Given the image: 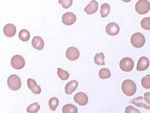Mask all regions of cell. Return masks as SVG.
<instances>
[{
    "label": "cell",
    "mask_w": 150,
    "mask_h": 113,
    "mask_svg": "<svg viewBox=\"0 0 150 113\" xmlns=\"http://www.w3.org/2000/svg\"><path fill=\"white\" fill-rule=\"evenodd\" d=\"M122 89L124 94L126 96H132L136 93V85L133 80L127 79L122 83Z\"/></svg>",
    "instance_id": "cell-1"
},
{
    "label": "cell",
    "mask_w": 150,
    "mask_h": 113,
    "mask_svg": "<svg viewBox=\"0 0 150 113\" xmlns=\"http://www.w3.org/2000/svg\"><path fill=\"white\" fill-rule=\"evenodd\" d=\"M132 45L136 48H140L144 46L146 42V39L142 34L137 32L132 36L130 39Z\"/></svg>",
    "instance_id": "cell-2"
},
{
    "label": "cell",
    "mask_w": 150,
    "mask_h": 113,
    "mask_svg": "<svg viewBox=\"0 0 150 113\" xmlns=\"http://www.w3.org/2000/svg\"><path fill=\"white\" fill-rule=\"evenodd\" d=\"M7 85L12 91H18L21 88V78L16 75H11L7 79Z\"/></svg>",
    "instance_id": "cell-3"
},
{
    "label": "cell",
    "mask_w": 150,
    "mask_h": 113,
    "mask_svg": "<svg viewBox=\"0 0 150 113\" xmlns=\"http://www.w3.org/2000/svg\"><path fill=\"white\" fill-rule=\"evenodd\" d=\"M136 11L140 15L147 14L150 10V2L147 0H139L135 6Z\"/></svg>",
    "instance_id": "cell-4"
},
{
    "label": "cell",
    "mask_w": 150,
    "mask_h": 113,
    "mask_svg": "<svg viewBox=\"0 0 150 113\" xmlns=\"http://www.w3.org/2000/svg\"><path fill=\"white\" fill-rule=\"evenodd\" d=\"M120 68L125 72H130L134 68L133 60L130 57H124L120 62Z\"/></svg>",
    "instance_id": "cell-5"
},
{
    "label": "cell",
    "mask_w": 150,
    "mask_h": 113,
    "mask_svg": "<svg viewBox=\"0 0 150 113\" xmlns=\"http://www.w3.org/2000/svg\"><path fill=\"white\" fill-rule=\"evenodd\" d=\"M25 64V59L21 55H15L11 59V64L12 67L16 70L23 69Z\"/></svg>",
    "instance_id": "cell-6"
},
{
    "label": "cell",
    "mask_w": 150,
    "mask_h": 113,
    "mask_svg": "<svg viewBox=\"0 0 150 113\" xmlns=\"http://www.w3.org/2000/svg\"><path fill=\"white\" fill-rule=\"evenodd\" d=\"M74 101L80 106H85L88 102V96L84 92H78L74 97Z\"/></svg>",
    "instance_id": "cell-7"
},
{
    "label": "cell",
    "mask_w": 150,
    "mask_h": 113,
    "mask_svg": "<svg viewBox=\"0 0 150 113\" xmlns=\"http://www.w3.org/2000/svg\"><path fill=\"white\" fill-rule=\"evenodd\" d=\"M67 58L70 61H75L80 56V52L79 50L75 47H69L66 51Z\"/></svg>",
    "instance_id": "cell-8"
},
{
    "label": "cell",
    "mask_w": 150,
    "mask_h": 113,
    "mask_svg": "<svg viewBox=\"0 0 150 113\" xmlns=\"http://www.w3.org/2000/svg\"><path fill=\"white\" fill-rule=\"evenodd\" d=\"M76 20V15L71 12H68L65 13L62 17V23L67 26H70L73 24L75 23Z\"/></svg>",
    "instance_id": "cell-9"
},
{
    "label": "cell",
    "mask_w": 150,
    "mask_h": 113,
    "mask_svg": "<svg viewBox=\"0 0 150 113\" xmlns=\"http://www.w3.org/2000/svg\"><path fill=\"white\" fill-rule=\"evenodd\" d=\"M150 66V61L146 56H141L137 63V70L143 71L147 70Z\"/></svg>",
    "instance_id": "cell-10"
},
{
    "label": "cell",
    "mask_w": 150,
    "mask_h": 113,
    "mask_svg": "<svg viewBox=\"0 0 150 113\" xmlns=\"http://www.w3.org/2000/svg\"><path fill=\"white\" fill-rule=\"evenodd\" d=\"M120 31V27L117 24L114 22L109 23L106 27V33L110 36L117 35Z\"/></svg>",
    "instance_id": "cell-11"
},
{
    "label": "cell",
    "mask_w": 150,
    "mask_h": 113,
    "mask_svg": "<svg viewBox=\"0 0 150 113\" xmlns=\"http://www.w3.org/2000/svg\"><path fill=\"white\" fill-rule=\"evenodd\" d=\"M132 104L134 105L139 107H144L146 109L150 110V104L147 103L143 97L140 96L137 98H134L131 101Z\"/></svg>",
    "instance_id": "cell-12"
},
{
    "label": "cell",
    "mask_w": 150,
    "mask_h": 113,
    "mask_svg": "<svg viewBox=\"0 0 150 113\" xmlns=\"http://www.w3.org/2000/svg\"><path fill=\"white\" fill-rule=\"evenodd\" d=\"M27 84L28 88L34 94H39L41 93V87L37 84L36 82L33 79L29 78L28 79Z\"/></svg>",
    "instance_id": "cell-13"
},
{
    "label": "cell",
    "mask_w": 150,
    "mask_h": 113,
    "mask_svg": "<svg viewBox=\"0 0 150 113\" xmlns=\"http://www.w3.org/2000/svg\"><path fill=\"white\" fill-rule=\"evenodd\" d=\"M98 7V4L96 1H92L88 5L84 8V11L88 15L95 14L97 12Z\"/></svg>",
    "instance_id": "cell-14"
},
{
    "label": "cell",
    "mask_w": 150,
    "mask_h": 113,
    "mask_svg": "<svg viewBox=\"0 0 150 113\" xmlns=\"http://www.w3.org/2000/svg\"><path fill=\"white\" fill-rule=\"evenodd\" d=\"M16 32V28L13 24H7L4 28V33L8 37H12Z\"/></svg>",
    "instance_id": "cell-15"
},
{
    "label": "cell",
    "mask_w": 150,
    "mask_h": 113,
    "mask_svg": "<svg viewBox=\"0 0 150 113\" xmlns=\"http://www.w3.org/2000/svg\"><path fill=\"white\" fill-rule=\"evenodd\" d=\"M78 82L75 80L69 82L65 87V92L67 94H72L78 88Z\"/></svg>",
    "instance_id": "cell-16"
},
{
    "label": "cell",
    "mask_w": 150,
    "mask_h": 113,
    "mask_svg": "<svg viewBox=\"0 0 150 113\" xmlns=\"http://www.w3.org/2000/svg\"><path fill=\"white\" fill-rule=\"evenodd\" d=\"M32 44L34 49L38 50H41L43 49V48H44L45 42L41 37L35 36L32 40Z\"/></svg>",
    "instance_id": "cell-17"
},
{
    "label": "cell",
    "mask_w": 150,
    "mask_h": 113,
    "mask_svg": "<svg viewBox=\"0 0 150 113\" xmlns=\"http://www.w3.org/2000/svg\"><path fill=\"white\" fill-rule=\"evenodd\" d=\"M62 113H78V109L73 104H66L62 107Z\"/></svg>",
    "instance_id": "cell-18"
},
{
    "label": "cell",
    "mask_w": 150,
    "mask_h": 113,
    "mask_svg": "<svg viewBox=\"0 0 150 113\" xmlns=\"http://www.w3.org/2000/svg\"><path fill=\"white\" fill-rule=\"evenodd\" d=\"M30 37V32H29V31H28L27 29H21L19 34V38L21 40L24 42L28 41L29 40Z\"/></svg>",
    "instance_id": "cell-19"
},
{
    "label": "cell",
    "mask_w": 150,
    "mask_h": 113,
    "mask_svg": "<svg viewBox=\"0 0 150 113\" xmlns=\"http://www.w3.org/2000/svg\"><path fill=\"white\" fill-rule=\"evenodd\" d=\"M59 104V100L57 97H52L48 101V105L50 109L52 111H55Z\"/></svg>",
    "instance_id": "cell-20"
},
{
    "label": "cell",
    "mask_w": 150,
    "mask_h": 113,
    "mask_svg": "<svg viewBox=\"0 0 150 113\" xmlns=\"http://www.w3.org/2000/svg\"><path fill=\"white\" fill-rule=\"evenodd\" d=\"M105 56L103 53H97L94 57L95 63L97 65H105Z\"/></svg>",
    "instance_id": "cell-21"
},
{
    "label": "cell",
    "mask_w": 150,
    "mask_h": 113,
    "mask_svg": "<svg viewBox=\"0 0 150 113\" xmlns=\"http://www.w3.org/2000/svg\"><path fill=\"white\" fill-rule=\"evenodd\" d=\"M40 109V106L38 102H34L30 104L27 109L28 113H37Z\"/></svg>",
    "instance_id": "cell-22"
},
{
    "label": "cell",
    "mask_w": 150,
    "mask_h": 113,
    "mask_svg": "<svg viewBox=\"0 0 150 113\" xmlns=\"http://www.w3.org/2000/svg\"><path fill=\"white\" fill-rule=\"evenodd\" d=\"M110 7L108 4H103L101 6L100 14L102 18L106 17L110 13Z\"/></svg>",
    "instance_id": "cell-23"
},
{
    "label": "cell",
    "mask_w": 150,
    "mask_h": 113,
    "mask_svg": "<svg viewBox=\"0 0 150 113\" xmlns=\"http://www.w3.org/2000/svg\"><path fill=\"white\" fill-rule=\"evenodd\" d=\"M99 77L101 79H109L111 77V72L110 71L106 68H103L99 71L98 73Z\"/></svg>",
    "instance_id": "cell-24"
},
{
    "label": "cell",
    "mask_w": 150,
    "mask_h": 113,
    "mask_svg": "<svg viewBox=\"0 0 150 113\" xmlns=\"http://www.w3.org/2000/svg\"><path fill=\"white\" fill-rule=\"evenodd\" d=\"M57 75L62 80H68L69 78V74L67 71L64 70L61 68L57 69Z\"/></svg>",
    "instance_id": "cell-25"
},
{
    "label": "cell",
    "mask_w": 150,
    "mask_h": 113,
    "mask_svg": "<svg viewBox=\"0 0 150 113\" xmlns=\"http://www.w3.org/2000/svg\"><path fill=\"white\" fill-rule=\"evenodd\" d=\"M141 84L145 89H150V75H147L141 80Z\"/></svg>",
    "instance_id": "cell-26"
},
{
    "label": "cell",
    "mask_w": 150,
    "mask_h": 113,
    "mask_svg": "<svg viewBox=\"0 0 150 113\" xmlns=\"http://www.w3.org/2000/svg\"><path fill=\"white\" fill-rule=\"evenodd\" d=\"M142 28L145 30H150V17H146L141 21Z\"/></svg>",
    "instance_id": "cell-27"
},
{
    "label": "cell",
    "mask_w": 150,
    "mask_h": 113,
    "mask_svg": "<svg viewBox=\"0 0 150 113\" xmlns=\"http://www.w3.org/2000/svg\"><path fill=\"white\" fill-rule=\"evenodd\" d=\"M59 3L65 9H68L73 4L72 0H60L59 1Z\"/></svg>",
    "instance_id": "cell-28"
},
{
    "label": "cell",
    "mask_w": 150,
    "mask_h": 113,
    "mask_svg": "<svg viewBox=\"0 0 150 113\" xmlns=\"http://www.w3.org/2000/svg\"><path fill=\"white\" fill-rule=\"evenodd\" d=\"M125 113H141V112L133 106L129 105L125 108Z\"/></svg>",
    "instance_id": "cell-29"
},
{
    "label": "cell",
    "mask_w": 150,
    "mask_h": 113,
    "mask_svg": "<svg viewBox=\"0 0 150 113\" xmlns=\"http://www.w3.org/2000/svg\"><path fill=\"white\" fill-rule=\"evenodd\" d=\"M144 99L147 103L150 104V92H146L144 94Z\"/></svg>",
    "instance_id": "cell-30"
},
{
    "label": "cell",
    "mask_w": 150,
    "mask_h": 113,
    "mask_svg": "<svg viewBox=\"0 0 150 113\" xmlns=\"http://www.w3.org/2000/svg\"></svg>",
    "instance_id": "cell-31"
}]
</instances>
